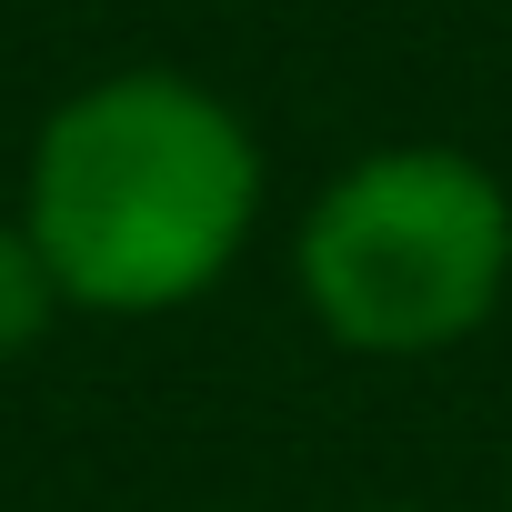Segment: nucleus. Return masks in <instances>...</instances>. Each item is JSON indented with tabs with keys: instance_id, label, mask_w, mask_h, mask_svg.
I'll return each instance as SVG.
<instances>
[{
	"instance_id": "obj_2",
	"label": "nucleus",
	"mask_w": 512,
	"mask_h": 512,
	"mask_svg": "<svg viewBox=\"0 0 512 512\" xmlns=\"http://www.w3.org/2000/svg\"><path fill=\"white\" fill-rule=\"evenodd\" d=\"M292 282L322 342L362 362L462 352L512 292V191L452 141H382L312 191Z\"/></svg>"
},
{
	"instance_id": "obj_1",
	"label": "nucleus",
	"mask_w": 512,
	"mask_h": 512,
	"mask_svg": "<svg viewBox=\"0 0 512 512\" xmlns=\"http://www.w3.org/2000/svg\"><path fill=\"white\" fill-rule=\"evenodd\" d=\"M71 312L151 322L201 302L251 221H262V141L191 71H101L31 131L21 211Z\"/></svg>"
},
{
	"instance_id": "obj_4",
	"label": "nucleus",
	"mask_w": 512,
	"mask_h": 512,
	"mask_svg": "<svg viewBox=\"0 0 512 512\" xmlns=\"http://www.w3.org/2000/svg\"><path fill=\"white\" fill-rule=\"evenodd\" d=\"M372 512H412V502H372Z\"/></svg>"
},
{
	"instance_id": "obj_3",
	"label": "nucleus",
	"mask_w": 512,
	"mask_h": 512,
	"mask_svg": "<svg viewBox=\"0 0 512 512\" xmlns=\"http://www.w3.org/2000/svg\"><path fill=\"white\" fill-rule=\"evenodd\" d=\"M61 312H71V302H61L51 262L31 251V231H21V221H0V362H21V352H41Z\"/></svg>"
}]
</instances>
